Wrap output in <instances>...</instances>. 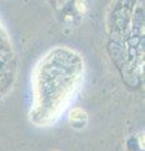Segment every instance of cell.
Instances as JSON below:
<instances>
[{
  "label": "cell",
  "instance_id": "cell-2",
  "mask_svg": "<svg viewBox=\"0 0 145 151\" xmlns=\"http://www.w3.org/2000/svg\"><path fill=\"white\" fill-rule=\"evenodd\" d=\"M15 73V60L8 35L0 25V98L10 89Z\"/></svg>",
  "mask_w": 145,
  "mask_h": 151
},
{
  "label": "cell",
  "instance_id": "cell-1",
  "mask_svg": "<svg viewBox=\"0 0 145 151\" xmlns=\"http://www.w3.org/2000/svg\"><path fill=\"white\" fill-rule=\"evenodd\" d=\"M82 74V59L73 50L58 48L40 60L34 73L35 124L49 125L58 119L78 91Z\"/></svg>",
  "mask_w": 145,
  "mask_h": 151
}]
</instances>
